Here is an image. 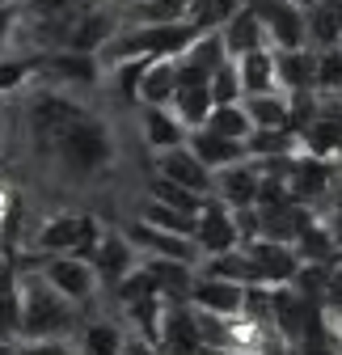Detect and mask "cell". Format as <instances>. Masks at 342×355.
I'll return each instance as SVG.
<instances>
[{"instance_id": "32", "label": "cell", "mask_w": 342, "mask_h": 355, "mask_svg": "<svg viewBox=\"0 0 342 355\" xmlns=\"http://www.w3.org/2000/svg\"><path fill=\"white\" fill-rule=\"evenodd\" d=\"M317 304L325 309L330 318H342V258H334V262L325 266V284H321Z\"/></svg>"}, {"instance_id": "6", "label": "cell", "mask_w": 342, "mask_h": 355, "mask_svg": "<svg viewBox=\"0 0 342 355\" xmlns=\"http://www.w3.org/2000/svg\"><path fill=\"white\" fill-rule=\"evenodd\" d=\"M190 241L199 250V258H216V254H228L241 245L237 237V220H233V207L220 203L216 195H207L195 211V229H190Z\"/></svg>"}, {"instance_id": "30", "label": "cell", "mask_w": 342, "mask_h": 355, "mask_svg": "<svg viewBox=\"0 0 342 355\" xmlns=\"http://www.w3.org/2000/svg\"><path fill=\"white\" fill-rule=\"evenodd\" d=\"M148 195H152V199H161V203H169V207H178V211H186V216H195V211H199V203L207 199V195L182 191L178 182H165V178H152V187H148Z\"/></svg>"}, {"instance_id": "36", "label": "cell", "mask_w": 342, "mask_h": 355, "mask_svg": "<svg viewBox=\"0 0 342 355\" xmlns=\"http://www.w3.org/2000/svg\"><path fill=\"white\" fill-rule=\"evenodd\" d=\"M9 266V250H5V241H0V271Z\"/></svg>"}, {"instance_id": "26", "label": "cell", "mask_w": 342, "mask_h": 355, "mask_svg": "<svg viewBox=\"0 0 342 355\" xmlns=\"http://www.w3.org/2000/svg\"><path fill=\"white\" fill-rule=\"evenodd\" d=\"M313 94L317 98H334L342 89V47H313Z\"/></svg>"}, {"instance_id": "20", "label": "cell", "mask_w": 342, "mask_h": 355, "mask_svg": "<svg viewBox=\"0 0 342 355\" xmlns=\"http://www.w3.org/2000/svg\"><path fill=\"white\" fill-rule=\"evenodd\" d=\"M216 34H220V42H224L228 60H237V55H245V51L267 47V30H262V21L253 17V9H245V5H241L224 26H216Z\"/></svg>"}, {"instance_id": "44", "label": "cell", "mask_w": 342, "mask_h": 355, "mask_svg": "<svg viewBox=\"0 0 342 355\" xmlns=\"http://www.w3.org/2000/svg\"><path fill=\"white\" fill-rule=\"evenodd\" d=\"M338 258H342V254H338Z\"/></svg>"}, {"instance_id": "5", "label": "cell", "mask_w": 342, "mask_h": 355, "mask_svg": "<svg viewBox=\"0 0 342 355\" xmlns=\"http://www.w3.org/2000/svg\"><path fill=\"white\" fill-rule=\"evenodd\" d=\"M334 161H321V157H309V153H296L283 161V182H287V199L300 203L309 211H321L325 199H330V187H334Z\"/></svg>"}, {"instance_id": "41", "label": "cell", "mask_w": 342, "mask_h": 355, "mask_svg": "<svg viewBox=\"0 0 342 355\" xmlns=\"http://www.w3.org/2000/svg\"><path fill=\"white\" fill-rule=\"evenodd\" d=\"M0 5H13V0H0Z\"/></svg>"}, {"instance_id": "13", "label": "cell", "mask_w": 342, "mask_h": 355, "mask_svg": "<svg viewBox=\"0 0 342 355\" xmlns=\"http://www.w3.org/2000/svg\"><path fill=\"white\" fill-rule=\"evenodd\" d=\"M258 178H262V165L241 157V161H233V165L211 173V195H216L220 203H228L233 211L237 207H253V199H258Z\"/></svg>"}, {"instance_id": "42", "label": "cell", "mask_w": 342, "mask_h": 355, "mask_svg": "<svg viewBox=\"0 0 342 355\" xmlns=\"http://www.w3.org/2000/svg\"><path fill=\"white\" fill-rule=\"evenodd\" d=\"M13 5H26V0H13Z\"/></svg>"}, {"instance_id": "16", "label": "cell", "mask_w": 342, "mask_h": 355, "mask_svg": "<svg viewBox=\"0 0 342 355\" xmlns=\"http://www.w3.org/2000/svg\"><path fill=\"white\" fill-rule=\"evenodd\" d=\"M140 136L148 153H165V148L186 144V127L169 106H140Z\"/></svg>"}, {"instance_id": "34", "label": "cell", "mask_w": 342, "mask_h": 355, "mask_svg": "<svg viewBox=\"0 0 342 355\" xmlns=\"http://www.w3.org/2000/svg\"><path fill=\"white\" fill-rule=\"evenodd\" d=\"M13 30H17V5H0V51H9Z\"/></svg>"}, {"instance_id": "19", "label": "cell", "mask_w": 342, "mask_h": 355, "mask_svg": "<svg viewBox=\"0 0 342 355\" xmlns=\"http://www.w3.org/2000/svg\"><path fill=\"white\" fill-rule=\"evenodd\" d=\"M313 60H317L313 47L275 51V85H279V94H313Z\"/></svg>"}, {"instance_id": "28", "label": "cell", "mask_w": 342, "mask_h": 355, "mask_svg": "<svg viewBox=\"0 0 342 355\" xmlns=\"http://www.w3.org/2000/svg\"><path fill=\"white\" fill-rule=\"evenodd\" d=\"M136 220H144V225H152V229L186 233V237H190V229H195V216H186V211H178V207H169V203H161V199H152V195L140 203Z\"/></svg>"}, {"instance_id": "24", "label": "cell", "mask_w": 342, "mask_h": 355, "mask_svg": "<svg viewBox=\"0 0 342 355\" xmlns=\"http://www.w3.org/2000/svg\"><path fill=\"white\" fill-rule=\"evenodd\" d=\"M309 47H338L342 38V0H313L305 9Z\"/></svg>"}, {"instance_id": "10", "label": "cell", "mask_w": 342, "mask_h": 355, "mask_svg": "<svg viewBox=\"0 0 342 355\" xmlns=\"http://www.w3.org/2000/svg\"><path fill=\"white\" fill-rule=\"evenodd\" d=\"M127 241L136 245L140 258H165V262H186V266H199V250L186 233H169V229H152L144 220L132 216V225L123 229Z\"/></svg>"}, {"instance_id": "12", "label": "cell", "mask_w": 342, "mask_h": 355, "mask_svg": "<svg viewBox=\"0 0 342 355\" xmlns=\"http://www.w3.org/2000/svg\"><path fill=\"white\" fill-rule=\"evenodd\" d=\"M156 351L161 355H203V343H199V330H195V309L186 300H165Z\"/></svg>"}, {"instance_id": "1", "label": "cell", "mask_w": 342, "mask_h": 355, "mask_svg": "<svg viewBox=\"0 0 342 355\" xmlns=\"http://www.w3.org/2000/svg\"><path fill=\"white\" fill-rule=\"evenodd\" d=\"M42 153L51 157V165L60 169V178H68V182H93V178H102L114 165L118 140H114V127L102 114L84 110Z\"/></svg>"}, {"instance_id": "37", "label": "cell", "mask_w": 342, "mask_h": 355, "mask_svg": "<svg viewBox=\"0 0 342 355\" xmlns=\"http://www.w3.org/2000/svg\"><path fill=\"white\" fill-rule=\"evenodd\" d=\"M203 355H253V351H203Z\"/></svg>"}, {"instance_id": "17", "label": "cell", "mask_w": 342, "mask_h": 355, "mask_svg": "<svg viewBox=\"0 0 342 355\" xmlns=\"http://www.w3.org/2000/svg\"><path fill=\"white\" fill-rule=\"evenodd\" d=\"M174 89H178V55L148 60L136 85V106H169Z\"/></svg>"}, {"instance_id": "11", "label": "cell", "mask_w": 342, "mask_h": 355, "mask_svg": "<svg viewBox=\"0 0 342 355\" xmlns=\"http://www.w3.org/2000/svg\"><path fill=\"white\" fill-rule=\"evenodd\" d=\"M186 304L199 309V313L233 318V313H241V309H245V284H233V279H220V275L195 271L190 292H186Z\"/></svg>"}, {"instance_id": "22", "label": "cell", "mask_w": 342, "mask_h": 355, "mask_svg": "<svg viewBox=\"0 0 342 355\" xmlns=\"http://www.w3.org/2000/svg\"><path fill=\"white\" fill-rule=\"evenodd\" d=\"M186 148L216 173V169H224V165H233V161H241L245 157V144H237V140H224V136H216L211 127H190L186 131Z\"/></svg>"}, {"instance_id": "2", "label": "cell", "mask_w": 342, "mask_h": 355, "mask_svg": "<svg viewBox=\"0 0 342 355\" xmlns=\"http://www.w3.org/2000/svg\"><path fill=\"white\" fill-rule=\"evenodd\" d=\"M80 309L68 304L34 266H17V338H55L72 334Z\"/></svg>"}, {"instance_id": "31", "label": "cell", "mask_w": 342, "mask_h": 355, "mask_svg": "<svg viewBox=\"0 0 342 355\" xmlns=\"http://www.w3.org/2000/svg\"><path fill=\"white\" fill-rule=\"evenodd\" d=\"M13 355H76V343L68 334H55V338H17Z\"/></svg>"}, {"instance_id": "3", "label": "cell", "mask_w": 342, "mask_h": 355, "mask_svg": "<svg viewBox=\"0 0 342 355\" xmlns=\"http://www.w3.org/2000/svg\"><path fill=\"white\" fill-rule=\"evenodd\" d=\"M102 233V220L93 211H51L42 216L34 233L26 237L30 258H47V254H89V245Z\"/></svg>"}, {"instance_id": "27", "label": "cell", "mask_w": 342, "mask_h": 355, "mask_svg": "<svg viewBox=\"0 0 342 355\" xmlns=\"http://www.w3.org/2000/svg\"><path fill=\"white\" fill-rule=\"evenodd\" d=\"M203 127H211L216 136H224V140H237V144H245V136L253 131V123H249V114H245V106H241V102L211 106V114H207V123H203Z\"/></svg>"}, {"instance_id": "38", "label": "cell", "mask_w": 342, "mask_h": 355, "mask_svg": "<svg viewBox=\"0 0 342 355\" xmlns=\"http://www.w3.org/2000/svg\"><path fill=\"white\" fill-rule=\"evenodd\" d=\"M287 5H296V9H309V5H313V0H287Z\"/></svg>"}, {"instance_id": "15", "label": "cell", "mask_w": 342, "mask_h": 355, "mask_svg": "<svg viewBox=\"0 0 342 355\" xmlns=\"http://www.w3.org/2000/svg\"><path fill=\"white\" fill-rule=\"evenodd\" d=\"M169 110L182 119V127H203L207 114H211V89H207V76H195V72H182L178 68V89L169 98Z\"/></svg>"}, {"instance_id": "9", "label": "cell", "mask_w": 342, "mask_h": 355, "mask_svg": "<svg viewBox=\"0 0 342 355\" xmlns=\"http://www.w3.org/2000/svg\"><path fill=\"white\" fill-rule=\"evenodd\" d=\"M296 136H300V153L342 165V102L338 98H321L313 119L296 131Z\"/></svg>"}, {"instance_id": "23", "label": "cell", "mask_w": 342, "mask_h": 355, "mask_svg": "<svg viewBox=\"0 0 342 355\" xmlns=\"http://www.w3.org/2000/svg\"><path fill=\"white\" fill-rule=\"evenodd\" d=\"M233 64H237V80H241V98L245 94H271V89H279L275 85V51L271 47L245 51Z\"/></svg>"}, {"instance_id": "14", "label": "cell", "mask_w": 342, "mask_h": 355, "mask_svg": "<svg viewBox=\"0 0 342 355\" xmlns=\"http://www.w3.org/2000/svg\"><path fill=\"white\" fill-rule=\"evenodd\" d=\"M152 165H156V178H165V182H178L182 191H195V195H211V169L186 144L152 153Z\"/></svg>"}, {"instance_id": "40", "label": "cell", "mask_w": 342, "mask_h": 355, "mask_svg": "<svg viewBox=\"0 0 342 355\" xmlns=\"http://www.w3.org/2000/svg\"><path fill=\"white\" fill-rule=\"evenodd\" d=\"M334 98H338V102H342V89H338V94H334Z\"/></svg>"}, {"instance_id": "7", "label": "cell", "mask_w": 342, "mask_h": 355, "mask_svg": "<svg viewBox=\"0 0 342 355\" xmlns=\"http://www.w3.org/2000/svg\"><path fill=\"white\" fill-rule=\"evenodd\" d=\"M241 250H245V262H249V284H258V288H283V284H291L296 266H300V258H296V250L287 241L253 237Z\"/></svg>"}, {"instance_id": "43", "label": "cell", "mask_w": 342, "mask_h": 355, "mask_svg": "<svg viewBox=\"0 0 342 355\" xmlns=\"http://www.w3.org/2000/svg\"><path fill=\"white\" fill-rule=\"evenodd\" d=\"M338 47H342V38H338Z\"/></svg>"}, {"instance_id": "4", "label": "cell", "mask_w": 342, "mask_h": 355, "mask_svg": "<svg viewBox=\"0 0 342 355\" xmlns=\"http://www.w3.org/2000/svg\"><path fill=\"white\" fill-rule=\"evenodd\" d=\"M34 271L47 279L68 304L76 309H89L98 296V275H93V262L84 254H47V258H30Z\"/></svg>"}, {"instance_id": "39", "label": "cell", "mask_w": 342, "mask_h": 355, "mask_svg": "<svg viewBox=\"0 0 342 355\" xmlns=\"http://www.w3.org/2000/svg\"><path fill=\"white\" fill-rule=\"evenodd\" d=\"M0 355H13V343H0Z\"/></svg>"}, {"instance_id": "21", "label": "cell", "mask_w": 342, "mask_h": 355, "mask_svg": "<svg viewBox=\"0 0 342 355\" xmlns=\"http://www.w3.org/2000/svg\"><path fill=\"white\" fill-rule=\"evenodd\" d=\"M300 153V136L291 127H253L245 136V157L249 161H287Z\"/></svg>"}, {"instance_id": "8", "label": "cell", "mask_w": 342, "mask_h": 355, "mask_svg": "<svg viewBox=\"0 0 342 355\" xmlns=\"http://www.w3.org/2000/svg\"><path fill=\"white\" fill-rule=\"evenodd\" d=\"M93 262V275H98V288H114L118 279H127L136 271V262H140V254H136V245L127 241V233L123 229H110V225H102V233H98V241L89 245V254H84Z\"/></svg>"}, {"instance_id": "35", "label": "cell", "mask_w": 342, "mask_h": 355, "mask_svg": "<svg viewBox=\"0 0 342 355\" xmlns=\"http://www.w3.org/2000/svg\"><path fill=\"white\" fill-rule=\"evenodd\" d=\"M17 191L13 187H5V182H0V233H5V225H9V216H13V207H17Z\"/></svg>"}, {"instance_id": "18", "label": "cell", "mask_w": 342, "mask_h": 355, "mask_svg": "<svg viewBox=\"0 0 342 355\" xmlns=\"http://www.w3.org/2000/svg\"><path fill=\"white\" fill-rule=\"evenodd\" d=\"M127 338V326L118 318H89V322H76V355H118Z\"/></svg>"}, {"instance_id": "29", "label": "cell", "mask_w": 342, "mask_h": 355, "mask_svg": "<svg viewBox=\"0 0 342 355\" xmlns=\"http://www.w3.org/2000/svg\"><path fill=\"white\" fill-rule=\"evenodd\" d=\"M207 89H211V106H228V102H241V80H237V64L224 60L216 72L207 76Z\"/></svg>"}, {"instance_id": "33", "label": "cell", "mask_w": 342, "mask_h": 355, "mask_svg": "<svg viewBox=\"0 0 342 355\" xmlns=\"http://www.w3.org/2000/svg\"><path fill=\"white\" fill-rule=\"evenodd\" d=\"M118 355H161V351H156V343H148L144 334H136V330H127V338H123Z\"/></svg>"}, {"instance_id": "25", "label": "cell", "mask_w": 342, "mask_h": 355, "mask_svg": "<svg viewBox=\"0 0 342 355\" xmlns=\"http://www.w3.org/2000/svg\"><path fill=\"white\" fill-rule=\"evenodd\" d=\"M241 106H245L253 127H287V94H279V89H271V94H245Z\"/></svg>"}]
</instances>
